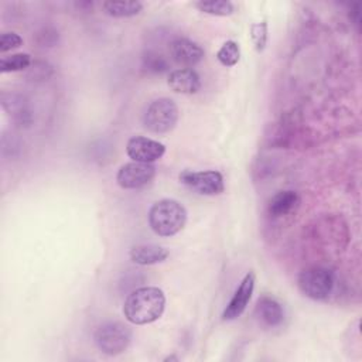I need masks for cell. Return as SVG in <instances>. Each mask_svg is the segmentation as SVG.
Returning <instances> with one entry per match:
<instances>
[{
  "label": "cell",
  "mask_w": 362,
  "mask_h": 362,
  "mask_svg": "<svg viewBox=\"0 0 362 362\" xmlns=\"http://www.w3.org/2000/svg\"><path fill=\"white\" fill-rule=\"evenodd\" d=\"M167 82L174 92L184 95L197 93L201 88L199 75L192 68L174 69L173 72H170Z\"/></svg>",
  "instance_id": "8fae6325"
},
{
  "label": "cell",
  "mask_w": 362,
  "mask_h": 362,
  "mask_svg": "<svg viewBox=\"0 0 362 362\" xmlns=\"http://www.w3.org/2000/svg\"><path fill=\"white\" fill-rule=\"evenodd\" d=\"M164 361H178V358L174 356V355H171V356H167Z\"/></svg>",
  "instance_id": "7402d4cb"
},
{
  "label": "cell",
  "mask_w": 362,
  "mask_h": 362,
  "mask_svg": "<svg viewBox=\"0 0 362 362\" xmlns=\"http://www.w3.org/2000/svg\"><path fill=\"white\" fill-rule=\"evenodd\" d=\"M216 59L223 66H233L240 59V48L236 41H226L222 44V47L216 52Z\"/></svg>",
  "instance_id": "ac0fdd59"
},
{
  "label": "cell",
  "mask_w": 362,
  "mask_h": 362,
  "mask_svg": "<svg viewBox=\"0 0 362 362\" xmlns=\"http://www.w3.org/2000/svg\"><path fill=\"white\" fill-rule=\"evenodd\" d=\"M300 204V197L293 189H284L276 192L269 204H267V214L272 218H283L290 215Z\"/></svg>",
  "instance_id": "4fadbf2b"
},
{
  "label": "cell",
  "mask_w": 362,
  "mask_h": 362,
  "mask_svg": "<svg viewBox=\"0 0 362 362\" xmlns=\"http://www.w3.org/2000/svg\"><path fill=\"white\" fill-rule=\"evenodd\" d=\"M126 153L133 161L153 164L164 156L165 146L157 140L144 136H134L129 139L126 144Z\"/></svg>",
  "instance_id": "9c48e42d"
},
{
  "label": "cell",
  "mask_w": 362,
  "mask_h": 362,
  "mask_svg": "<svg viewBox=\"0 0 362 362\" xmlns=\"http://www.w3.org/2000/svg\"><path fill=\"white\" fill-rule=\"evenodd\" d=\"M250 38L253 41V45L256 51L262 52L267 44V23H256L250 27Z\"/></svg>",
  "instance_id": "ffe728a7"
},
{
  "label": "cell",
  "mask_w": 362,
  "mask_h": 362,
  "mask_svg": "<svg viewBox=\"0 0 362 362\" xmlns=\"http://www.w3.org/2000/svg\"><path fill=\"white\" fill-rule=\"evenodd\" d=\"M154 175L156 167L151 163L130 161L119 168L116 174V182L123 189H139L148 185Z\"/></svg>",
  "instance_id": "52a82bcc"
},
{
  "label": "cell",
  "mask_w": 362,
  "mask_h": 362,
  "mask_svg": "<svg viewBox=\"0 0 362 362\" xmlns=\"http://www.w3.org/2000/svg\"><path fill=\"white\" fill-rule=\"evenodd\" d=\"M103 11L115 18H127L137 16L143 10V3L140 1H103Z\"/></svg>",
  "instance_id": "9a60e30c"
},
{
  "label": "cell",
  "mask_w": 362,
  "mask_h": 362,
  "mask_svg": "<svg viewBox=\"0 0 362 362\" xmlns=\"http://www.w3.org/2000/svg\"><path fill=\"white\" fill-rule=\"evenodd\" d=\"M132 337L133 332L129 325L120 321H107L96 328L93 341L100 352L113 356L127 349Z\"/></svg>",
  "instance_id": "3957f363"
},
{
  "label": "cell",
  "mask_w": 362,
  "mask_h": 362,
  "mask_svg": "<svg viewBox=\"0 0 362 362\" xmlns=\"http://www.w3.org/2000/svg\"><path fill=\"white\" fill-rule=\"evenodd\" d=\"M255 283H256V277H255L253 272H249L243 276V279L240 280L232 298L229 300V303L226 304V307L222 313V318L225 321H232L242 315V313L246 310V307L252 298V294L255 290Z\"/></svg>",
  "instance_id": "ba28073f"
},
{
  "label": "cell",
  "mask_w": 362,
  "mask_h": 362,
  "mask_svg": "<svg viewBox=\"0 0 362 362\" xmlns=\"http://www.w3.org/2000/svg\"><path fill=\"white\" fill-rule=\"evenodd\" d=\"M31 65V55L27 52H17L8 57H3L0 61V72H17L30 68Z\"/></svg>",
  "instance_id": "e0dca14e"
},
{
  "label": "cell",
  "mask_w": 362,
  "mask_h": 362,
  "mask_svg": "<svg viewBox=\"0 0 362 362\" xmlns=\"http://www.w3.org/2000/svg\"><path fill=\"white\" fill-rule=\"evenodd\" d=\"M178 122V107L170 98H158L153 100L143 116V124L153 133H167L175 127Z\"/></svg>",
  "instance_id": "5b68a950"
},
{
  "label": "cell",
  "mask_w": 362,
  "mask_h": 362,
  "mask_svg": "<svg viewBox=\"0 0 362 362\" xmlns=\"http://www.w3.org/2000/svg\"><path fill=\"white\" fill-rule=\"evenodd\" d=\"M171 58L181 66L192 68L204 59V49L197 42L188 38H175L168 47Z\"/></svg>",
  "instance_id": "30bf717a"
},
{
  "label": "cell",
  "mask_w": 362,
  "mask_h": 362,
  "mask_svg": "<svg viewBox=\"0 0 362 362\" xmlns=\"http://www.w3.org/2000/svg\"><path fill=\"white\" fill-rule=\"evenodd\" d=\"M256 314L259 320L267 327H277L284 320V310L281 304L270 296H262L257 300Z\"/></svg>",
  "instance_id": "5bb4252c"
},
{
  "label": "cell",
  "mask_w": 362,
  "mask_h": 362,
  "mask_svg": "<svg viewBox=\"0 0 362 362\" xmlns=\"http://www.w3.org/2000/svg\"><path fill=\"white\" fill-rule=\"evenodd\" d=\"M23 44V38L17 33H1L0 35V52L4 54L14 48H18Z\"/></svg>",
  "instance_id": "44dd1931"
},
{
  "label": "cell",
  "mask_w": 362,
  "mask_h": 362,
  "mask_svg": "<svg viewBox=\"0 0 362 362\" xmlns=\"http://www.w3.org/2000/svg\"><path fill=\"white\" fill-rule=\"evenodd\" d=\"M194 6L205 13V14H211V16H219V17H225V16H230L235 11V7L230 1L228 0H201L194 3Z\"/></svg>",
  "instance_id": "2e32d148"
},
{
  "label": "cell",
  "mask_w": 362,
  "mask_h": 362,
  "mask_svg": "<svg viewBox=\"0 0 362 362\" xmlns=\"http://www.w3.org/2000/svg\"><path fill=\"white\" fill-rule=\"evenodd\" d=\"M297 286L300 291L311 300H325L334 290L335 277L334 273L322 266H311L304 269L298 279Z\"/></svg>",
  "instance_id": "277c9868"
},
{
  "label": "cell",
  "mask_w": 362,
  "mask_h": 362,
  "mask_svg": "<svg viewBox=\"0 0 362 362\" xmlns=\"http://www.w3.org/2000/svg\"><path fill=\"white\" fill-rule=\"evenodd\" d=\"M187 222L185 206L170 198L154 202L148 211V225L151 230L163 238L177 235Z\"/></svg>",
  "instance_id": "7a4b0ae2"
},
{
  "label": "cell",
  "mask_w": 362,
  "mask_h": 362,
  "mask_svg": "<svg viewBox=\"0 0 362 362\" xmlns=\"http://www.w3.org/2000/svg\"><path fill=\"white\" fill-rule=\"evenodd\" d=\"M129 256L132 262L140 266H150V264H157L164 262L168 256L170 252L167 247L154 245V243H143V245H136L130 249Z\"/></svg>",
  "instance_id": "7c38bea8"
},
{
  "label": "cell",
  "mask_w": 362,
  "mask_h": 362,
  "mask_svg": "<svg viewBox=\"0 0 362 362\" xmlns=\"http://www.w3.org/2000/svg\"><path fill=\"white\" fill-rule=\"evenodd\" d=\"M180 181L189 189L201 195H219L225 189L223 177L219 171L206 170V171H191L184 170L178 175Z\"/></svg>",
  "instance_id": "8992f818"
},
{
  "label": "cell",
  "mask_w": 362,
  "mask_h": 362,
  "mask_svg": "<svg viewBox=\"0 0 362 362\" xmlns=\"http://www.w3.org/2000/svg\"><path fill=\"white\" fill-rule=\"evenodd\" d=\"M143 68L148 72V74H164L168 71L170 68V64L168 61L165 59V57H163L161 54H157V52H153V51H148L144 54L143 57Z\"/></svg>",
  "instance_id": "d6986e66"
},
{
  "label": "cell",
  "mask_w": 362,
  "mask_h": 362,
  "mask_svg": "<svg viewBox=\"0 0 362 362\" xmlns=\"http://www.w3.org/2000/svg\"><path fill=\"white\" fill-rule=\"evenodd\" d=\"M165 308V296L161 288L146 286L133 290L123 304V314L130 324L146 325L157 321Z\"/></svg>",
  "instance_id": "6da1fadb"
}]
</instances>
